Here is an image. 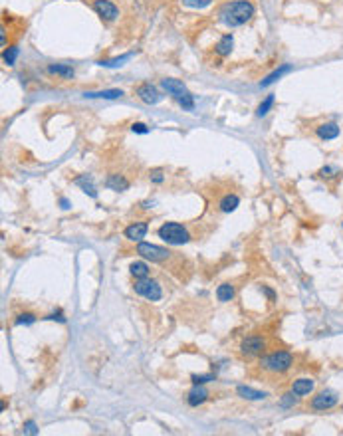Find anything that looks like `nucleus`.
Returning <instances> with one entry per match:
<instances>
[{
    "instance_id": "obj_25",
    "label": "nucleus",
    "mask_w": 343,
    "mask_h": 436,
    "mask_svg": "<svg viewBox=\"0 0 343 436\" xmlns=\"http://www.w3.org/2000/svg\"><path fill=\"white\" fill-rule=\"evenodd\" d=\"M286 72H289V66H282L280 70H276V72H272L270 75H268V77H266V79L262 81V88H266V86H270V84H274L276 79H280V77H282V75H284V73H286Z\"/></svg>"
},
{
    "instance_id": "obj_34",
    "label": "nucleus",
    "mask_w": 343,
    "mask_h": 436,
    "mask_svg": "<svg viewBox=\"0 0 343 436\" xmlns=\"http://www.w3.org/2000/svg\"><path fill=\"white\" fill-rule=\"evenodd\" d=\"M151 181H153V182H163V181H165V177H163L161 171H153V173H151Z\"/></svg>"
},
{
    "instance_id": "obj_31",
    "label": "nucleus",
    "mask_w": 343,
    "mask_h": 436,
    "mask_svg": "<svg viewBox=\"0 0 343 436\" xmlns=\"http://www.w3.org/2000/svg\"><path fill=\"white\" fill-rule=\"evenodd\" d=\"M213 379H215V377H213V375H195V377H193V383H195V385H204V383H208V381H213Z\"/></svg>"
},
{
    "instance_id": "obj_12",
    "label": "nucleus",
    "mask_w": 343,
    "mask_h": 436,
    "mask_svg": "<svg viewBox=\"0 0 343 436\" xmlns=\"http://www.w3.org/2000/svg\"><path fill=\"white\" fill-rule=\"evenodd\" d=\"M313 387H315V383L311 381V379H298V381H294V385H292V393L296 397H306V395H309L313 391Z\"/></svg>"
},
{
    "instance_id": "obj_32",
    "label": "nucleus",
    "mask_w": 343,
    "mask_h": 436,
    "mask_svg": "<svg viewBox=\"0 0 343 436\" xmlns=\"http://www.w3.org/2000/svg\"><path fill=\"white\" fill-rule=\"evenodd\" d=\"M131 129H133V133H141V135L149 133V127H147L145 123H133V125H131Z\"/></svg>"
},
{
    "instance_id": "obj_38",
    "label": "nucleus",
    "mask_w": 343,
    "mask_h": 436,
    "mask_svg": "<svg viewBox=\"0 0 343 436\" xmlns=\"http://www.w3.org/2000/svg\"><path fill=\"white\" fill-rule=\"evenodd\" d=\"M341 226H343V222H341Z\"/></svg>"
},
{
    "instance_id": "obj_35",
    "label": "nucleus",
    "mask_w": 343,
    "mask_h": 436,
    "mask_svg": "<svg viewBox=\"0 0 343 436\" xmlns=\"http://www.w3.org/2000/svg\"><path fill=\"white\" fill-rule=\"evenodd\" d=\"M46 319H58L60 323H66V317H64V315H62L60 311H58V313H52V315H48Z\"/></svg>"
},
{
    "instance_id": "obj_10",
    "label": "nucleus",
    "mask_w": 343,
    "mask_h": 436,
    "mask_svg": "<svg viewBox=\"0 0 343 436\" xmlns=\"http://www.w3.org/2000/svg\"><path fill=\"white\" fill-rule=\"evenodd\" d=\"M137 97L143 101V103H149V105H155V103H159L161 101V93L157 91L155 86H151V84H141L139 88H137Z\"/></svg>"
},
{
    "instance_id": "obj_6",
    "label": "nucleus",
    "mask_w": 343,
    "mask_h": 436,
    "mask_svg": "<svg viewBox=\"0 0 343 436\" xmlns=\"http://www.w3.org/2000/svg\"><path fill=\"white\" fill-rule=\"evenodd\" d=\"M137 254L143 256L145 260H151V262H165V260H169L173 256V252H169L167 248H161V246H155V244L139 242L137 244Z\"/></svg>"
},
{
    "instance_id": "obj_20",
    "label": "nucleus",
    "mask_w": 343,
    "mask_h": 436,
    "mask_svg": "<svg viewBox=\"0 0 343 436\" xmlns=\"http://www.w3.org/2000/svg\"><path fill=\"white\" fill-rule=\"evenodd\" d=\"M75 184L77 186H82V190L86 193V195H90V197H97V190H95V186H93V182H91V177H88V175H84V177H77L75 179Z\"/></svg>"
},
{
    "instance_id": "obj_28",
    "label": "nucleus",
    "mask_w": 343,
    "mask_h": 436,
    "mask_svg": "<svg viewBox=\"0 0 343 436\" xmlns=\"http://www.w3.org/2000/svg\"><path fill=\"white\" fill-rule=\"evenodd\" d=\"M213 0H182V4L184 6H191V8H204V6H208Z\"/></svg>"
},
{
    "instance_id": "obj_1",
    "label": "nucleus",
    "mask_w": 343,
    "mask_h": 436,
    "mask_svg": "<svg viewBox=\"0 0 343 436\" xmlns=\"http://www.w3.org/2000/svg\"><path fill=\"white\" fill-rule=\"evenodd\" d=\"M254 12L256 10H254V4L250 0H234V2H228V4H224L220 8L218 18L228 28H236V26H242V24L250 22Z\"/></svg>"
},
{
    "instance_id": "obj_2",
    "label": "nucleus",
    "mask_w": 343,
    "mask_h": 436,
    "mask_svg": "<svg viewBox=\"0 0 343 436\" xmlns=\"http://www.w3.org/2000/svg\"><path fill=\"white\" fill-rule=\"evenodd\" d=\"M161 86L165 91H169L177 101H179V105L182 109H189V111H193L195 109V99H193V95L189 93L187 90V86L179 81V79H173V77H165L161 79Z\"/></svg>"
},
{
    "instance_id": "obj_36",
    "label": "nucleus",
    "mask_w": 343,
    "mask_h": 436,
    "mask_svg": "<svg viewBox=\"0 0 343 436\" xmlns=\"http://www.w3.org/2000/svg\"><path fill=\"white\" fill-rule=\"evenodd\" d=\"M262 290H264V293H266V295L270 297V302H274V299H276V293H274V291H272L270 288H262Z\"/></svg>"
},
{
    "instance_id": "obj_4",
    "label": "nucleus",
    "mask_w": 343,
    "mask_h": 436,
    "mask_svg": "<svg viewBox=\"0 0 343 436\" xmlns=\"http://www.w3.org/2000/svg\"><path fill=\"white\" fill-rule=\"evenodd\" d=\"M260 365H262V369H266L270 373H286L294 365V355L288 351H274L270 355H266L260 361Z\"/></svg>"
},
{
    "instance_id": "obj_26",
    "label": "nucleus",
    "mask_w": 343,
    "mask_h": 436,
    "mask_svg": "<svg viewBox=\"0 0 343 436\" xmlns=\"http://www.w3.org/2000/svg\"><path fill=\"white\" fill-rule=\"evenodd\" d=\"M272 105H274V95H268V97H266V99L260 103V105H258V109H256V115H258V117H264V115H266V113H268V111L272 109Z\"/></svg>"
},
{
    "instance_id": "obj_5",
    "label": "nucleus",
    "mask_w": 343,
    "mask_h": 436,
    "mask_svg": "<svg viewBox=\"0 0 343 436\" xmlns=\"http://www.w3.org/2000/svg\"><path fill=\"white\" fill-rule=\"evenodd\" d=\"M133 288H135V291H137L139 295H143V297L151 299V302H159V299L163 297L161 286H159L155 280H149V278H141V280H137Z\"/></svg>"
},
{
    "instance_id": "obj_16",
    "label": "nucleus",
    "mask_w": 343,
    "mask_h": 436,
    "mask_svg": "<svg viewBox=\"0 0 343 436\" xmlns=\"http://www.w3.org/2000/svg\"><path fill=\"white\" fill-rule=\"evenodd\" d=\"M232 46H234V38H232V34H224V36L218 40L215 52H217L218 56H222V58H226V56H230V52H232Z\"/></svg>"
},
{
    "instance_id": "obj_29",
    "label": "nucleus",
    "mask_w": 343,
    "mask_h": 436,
    "mask_svg": "<svg viewBox=\"0 0 343 436\" xmlns=\"http://www.w3.org/2000/svg\"><path fill=\"white\" fill-rule=\"evenodd\" d=\"M280 404L284 406V408H289V406H294L296 404V397H294V393H288V395H284L282 400H280Z\"/></svg>"
},
{
    "instance_id": "obj_14",
    "label": "nucleus",
    "mask_w": 343,
    "mask_h": 436,
    "mask_svg": "<svg viewBox=\"0 0 343 436\" xmlns=\"http://www.w3.org/2000/svg\"><path fill=\"white\" fill-rule=\"evenodd\" d=\"M208 399V391L204 389V387H200V385H195V389L189 393V397H187V402L191 404V406H199L202 404L204 400Z\"/></svg>"
},
{
    "instance_id": "obj_33",
    "label": "nucleus",
    "mask_w": 343,
    "mask_h": 436,
    "mask_svg": "<svg viewBox=\"0 0 343 436\" xmlns=\"http://www.w3.org/2000/svg\"><path fill=\"white\" fill-rule=\"evenodd\" d=\"M24 432H28V434H38V428L36 424L32 422V420H28L26 424H24Z\"/></svg>"
},
{
    "instance_id": "obj_11",
    "label": "nucleus",
    "mask_w": 343,
    "mask_h": 436,
    "mask_svg": "<svg viewBox=\"0 0 343 436\" xmlns=\"http://www.w3.org/2000/svg\"><path fill=\"white\" fill-rule=\"evenodd\" d=\"M149 230V224L147 222H133L125 228V238L127 240H133V242H139L141 238H145Z\"/></svg>"
},
{
    "instance_id": "obj_17",
    "label": "nucleus",
    "mask_w": 343,
    "mask_h": 436,
    "mask_svg": "<svg viewBox=\"0 0 343 436\" xmlns=\"http://www.w3.org/2000/svg\"><path fill=\"white\" fill-rule=\"evenodd\" d=\"M236 393L242 397V399L246 400H262L266 399V393L264 391H256L252 387H244V385H240L238 389H236Z\"/></svg>"
},
{
    "instance_id": "obj_37",
    "label": "nucleus",
    "mask_w": 343,
    "mask_h": 436,
    "mask_svg": "<svg viewBox=\"0 0 343 436\" xmlns=\"http://www.w3.org/2000/svg\"><path fill=\"white\" fill-rule=\"evenodd\" d=\"M62 204H64V208H70V202L66 199H62Z\"/></svg>"
},
{
    "instance_id": "obj_23",
    "label": "nucleus",
    "mask_w": 343,
    "mask_h": 436,
    "mask_svg": "<svg viewBox=\"0 0 343 436\" xmlns=\"http://www.w3.org/2000/svg\"><path fill=\"white\" fill-rule=\"evenodd\" d=\"M217 297H218V302H230V299L234 297V286H230V284L218 286Z\"/></svg>"
},
{
    "instance_id": "obj_8",
    "label": "nucleus",
    "mask_w": 343,
    "mask_h": 436,
    "mask_svg": "<svg viewBox=\"0 0 343 436\" xmlns=\"http://www.w3.org/2000/svg\"><path fill=\"white\" fill-rule=\"evenodd\" d=\"M264 347H266L264 337H260V335H250V337H246V339L240 343V351H242L244 355L252 357V355H260V353L264 351Z\"/></svg>"
},
{
    "instance_id": "obj_3",
    "label": "nucleus",
    "mask_w": 343,
    "mask_h": 436,
    "mask_svg": "<svg viewBox=\"0 0 343 436\" xmlns=\"http://www.w3.org/2000/svg\"><path fill=\"white\" fill-rule=\"evenodd\" d=\"M159 238L165 240L167 244H171V246H182V244H187L191 240V234L179 222H165L159 228Z\"/></svg>"
},
{
    "instance_id": "obj_27",
    "label": "nucleus",
    "mask_w": 343,
    "mask_h": 436,
    "mask_svg": "<svg viewBox=\"0 0 343 436\" xmlns=\"http://www.w3.org/2000/svg\"><path fill=\"white\" fill-rule=\"evenodd\" d=\"M34 321H36V315H34V313H20L18 319H16L18 325H30V323H34Z\"/></svg>"
},
{
    "instance_id": "obj_21",
    "label": "nucleus",
    "mask_w": 343,
    "mask_h": 436,
    "mask_svg": "<svg viewBox=\"0 0 343 436\" xmlns=\"http://www.w3.org/2000/svg\"><path fill=\"white\" fill-rule=\"evenodd\" d=\"M123 95V91L121 90H103V91H91V93H86V97H91V99H95V97H99V99H117V97H121Z\"/></svg>"
},
{
    "instance_id": "obj_22",
    "label": "nucleus",
    "mask_w": 343,
    "mask_h": 436,
    "mask_svg": "<svg viewBox=\"0 0 343 436\" xmlns=\"http://www.w3.org/2000/svg\"><path fill=\"white\" fill-rule=\"evenodd\" d=\"M129 272H131L133 278L141 280V278H147V276H149V266H147L145 262H133V264L129 266Z\"/></svg>"
},
{
    "instance_id": "obj_13",
    "label": "nucleus",
    "mask_w": 343,
    "mask_h": 436,
    "mask_svg": "<svg viewBox=\"0 0 343 436\" xmlns=\"http://www.w3.org/2000/svg\"><path fill=\"white\" fill-rule=\"evenodd\" d=\"M337 135H339V127H337V123H333V121L322 123V125L318 127V137L324 139V141H331V139H335Z\"/></svg>"
},
{
    "instance_id": "obj_7",
    "label": "nucleus",
    "mask_w": 343,
    "mask_h": 436,
    "mask_svg": "<svg viewBox=\"0 0 343 436\" xmlns=\"http://www.w3.org/2000/svg\"><path fill=\"white\" fill-rule=\"evenodd\" d=\"M93 10L105 22H111V20H115L119 16V10L111 0H93Z\"/></svg>"
},
{
    "instance_id": "obj_30",
    "label": "nucleus",
    "mask_w": 343,
    "mask_h": 436,
    "mask_svg": "<svg viewBox=\"0 0 343 436\" xmlns=\"http://www.w3.org/2000/svg\"><path fill=\"white\" fill-rule=\"evenodd\" d=\"M333 173H339L337 169H333V167H324L322 171H320V177H324V179H331L333 177Z\"/></svg>"
},
{
    "instance_id": "obj_9",
    "label": "nucleus",
    "mask_w": 343,
    "mask_h": 436,
    "mask_svg": "<svg viewBox=\"0 0 343 436\" xmlns=\"http://www.w3.org/2000/svg\"><path fill=\"white\" fill-rule=\"evenodd\" d=\"M335 404H337V395L333 391H324V393H320L311 400V408L313 411H329Z\"/></svg>"
},
{
    "instance_id": "obj_15",
    "label": "nucleus",
    "mask_w": 343,
    "mask_h": 436,
    "mask_svg": "<svg viewBox=\"0 0 343 436\" xmlns=\"http://www.w3.org/2000/svg\"><path fill=\"white\" fill-rule=\"evenodd\" d=\"M105 186L115 190V193H123L129 188V181H127L123 175H109L108 181H105Z\"/></svg>"
},
{
    "instance_id": "obj_24",
    "label": "nucleus",
    "mask_w": 343,
    "mask_h": 436,
    "mask_svg": "<svg viewBox=\"0 0 343 436\" xmlns=\"http://www.w3.org/2000/svg\"><path fill=\"white\" fill-rule=\"evenodd\" d=\"M16 56H18V48H16V46H10V48H4V52H2V60H4V64L14 66Z\"/></svg>"
},
{
    "instance_id": "obj_19",
    "label": "nucleus",
    "mask_w": 343,
    "mask_h": 436,
    "mask_svg": "<svg viewBox=\"0 0 343 436\" xmlns=\"http://www.w3.org/2000/svg\"><path fill=\"white\" fill-rule=\"evenodd\" d=\"M238 204H240V199H238L236 195H226L224 199L218 202V208H220L222 212H232V210H236Z\"/></svg>"
},
{
    "instance_id": "obj_18",
    "label": "nucleus",
    "mask_w": 343,
    "mask_h": 436,
    "mask_svg": "<svg viewBox=\"0 0 343 436\" xmlns=\"http://www.w3.org/2000/svg\"><path fill=\"white\" fill-rule=\"evenodd\" d=\"M48 72L54 73V75H60L64 79H72L73 77V68L72 66H66V64H52L48 68Z\"/></svg>"
}]
</instances>
